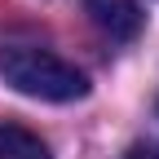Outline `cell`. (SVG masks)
<instances>
[{"label":"cell","instance_id":"4","mask_svg":"<svg viewBox=\"0 0 159 159\" xmlns=\"http://www.w3.org/2000/svg\"><path fill=\"white\" fill-rule=\"evenodd\" d=\"M124 159H159V150H155V146H133Z\"/></svg>","mask_w":159,"mask_h":159},{"label":"cell","instance_id":"1","mask_svg":"<svg viewBox=\"0 0 159 159\" xmlns=\"http://www.w3.org/2000/svg\"><path fill=\"white\" fill-rule=\"evenodd\" d=\"M0 80L13 93L40 97V102H75L89 93L84 71L40 44H5L0 49Z\"/></svg>","mask_w":159,"mask_h":159},{"label":"cell","instance_id":"2","mask_svg":"<svg viewBox=\"0 0 159 159\" xmlns=\"http://www.w3.org/2000/svg\"><path fill=\"white\" fill-rule=\"evenodd\" d=\"M84 9L97 22V31H106L111 40H137L142 35L146 13L137 0H84Z\"/></svg>","mask_w":159,"mask_h":159},{"label":"cell","instance_id":"3","mask_svg":"<svg viewBox=\"0 0 159 159\" xmlns=\"http://www.w3.org/2000/svg\"><path fill=\"white\" fill-rule=\"evenodd\" d=\"M0 159H49V146L40 142V133L22 124H0Z\"/></svg>","mask_w":159,"mask_h":159}]
</instances>
